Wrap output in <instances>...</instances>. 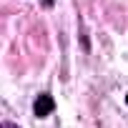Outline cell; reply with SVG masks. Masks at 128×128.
<instances>
[{
    "mask_svg": "<svg viewBox=\"0 0 128 128\" xmlns=\"http://www.w3.org/2000/svg\"><path fill=\"white\" fill-rule=\"evenodd\" d=\"M53 108H55V103H53V98H50L48 93L38 96V100H35V106H33V110H35V116H38V118L50 116V113H53Z\"/></svg>",
    "mask_w": 128,
    "mask_h": 128,
    "instance_id": "1",
    "label": "cell"
},
{
    "mask_svg": "<svg viewBox=\"0 0 128 128\" xmlns=\"http://www.w3.org/2000/svg\"><path fill=\"white\" fill-rule=\"evenodd\" d=\"M126 103H128V96H126Z\"/></svg>",
    "mask_w": 128,
    "mask_h": 128,
    "instance_id": "2",
    "label": "cell"
}]
</instances>
